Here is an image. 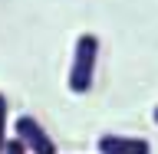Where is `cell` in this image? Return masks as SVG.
I'll return each instance as SVG.
<instances>
[{
    "mask_svg": "<svg viewBox=\"0 0 158 154\" xmlns=\"http://www.w3.org/2000/svg\"><path fill=\"white\" fill-rule=\"evenodd\" d=\"M96 62H99V36L82 33L73 46V69H69V89L73 95H86L96 79Z\"/></svg>",
    "mask_w": 158,
    "mask_h": 154,
    "instance_id": "obj_1",
    "label": "cell"
},
{
    "mask_svg": "<svg viewBox=\"0 0 158 154\" xmlns=\"http://www.w3.org/2000/svg\"><path fill=\"white\" fill-rule=\"evenodd\" d=\"M13 128H17V138L30 148V154H56L53 138L43 131V125H40L33 115H20L17 121H13Z\"/></svg>",
    "mask_w": 158,
    "mask_h": 154,
    "instance_id": "obj_2",
    "label": "cell"
},
{
    "mask_svg": "<svg viewBox=\"0 0 158 154\" xmlns=\"http://www.w3.org/2000/svg\"><path fill=\"white\" fill-rule=\"evenodd\" d=\"M99 154H152V144L145 138H125V135H102Z\"/></svg>",
    "mask_w": 158,
    "mask_h": 154,
    "instance_id": "obj_3",
    "label": "cell"
},
{
    "mask_svg": "<svg viewBox=\"0 0 158 154\" xmlns=\"http://www.w3.org/2000/svg\"><path fill=\"white\" fill-rule=\"evenodd\" d=\"M7 98L0 95V154H3V148H7Z\"/></svg>",
    "mask_w": 158,
    "mask_h": 154,
    "instance_id": "obj_4",
    "label": "cell"
},
{
    "mask_svg": "<svg viewBox=\"0 0 158 154\" xmlns=\"http://www.w3.org/2000/svg\"><path fill=\"white\" fill-rule=\"evenodd\" d=\"M3 154H30V148L20 141V138H10L7 141V148H3Z\"/></svg>",
    "mask_w": 158,
    "mask_h": 154,
    "instance_id": "obj_5",
    "label": "cell"
},
{
    "mask_svg": "<svg viewBox=\"0 0 158 154\" xmlns=\"http://www.w3.org/2000/svg\"><path fill=\"white\" fill-rule=\"evenodd\" d=\"M155 121H158V105H155Z\"/></svg>",
    "mask_w": 158,
    "mask_h": 154,
    "instance_id": "obj_6",
    "label": "cell"
}]
</instances>
